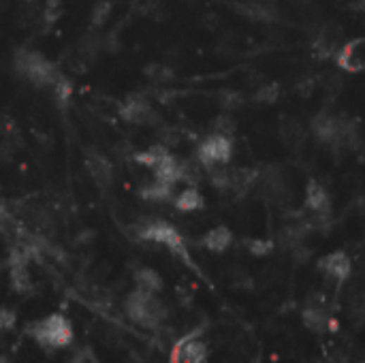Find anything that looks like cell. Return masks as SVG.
Segmentation results:
<instances>
[{
	"mask_svg": "<svg viewBox=\"0 0 365 363\" xmlns=\"http://www.w3.org/2000/svg\"><path fill=\"white\" fill-rule=\"evenodd\" d=\"M13 64L20 75L37 88L51 90L56 82L64 75L51 60H47L41 51H35V49H18Z\"/></svg>",
	"mask_w": 365,
	"mask_h": 363,
	"instance_id": "6da1fadb",
	"label": "cell"
},
{
	"mask_svg": "<svg viewBox=\"0 0 365 363\" xmlns=\"http://www.w3.org/2000/svg\"><path fill=\"white\" fill-rule=\"evenodd\" d=\"M159 293H148V290L135 288L124 302L126 316L141 329H159L165 323L167 310L163 302L156 297Z\"/></svg>",
	"mask_w": 365,
	"mask_h": 363,
	"instance_id": "7a4b0ae2",
	"label": "cell"
},
{
	"mask_svg": "<svg viewBox=\"0 0 365 363\" xmlns=\"http://www.w3.org/2000/svg\"><path fill=\"white\" fill-rule=\"evenodd\" d=\"M28 336L43 348H66L73 342V325L64 314H47L28 327Z\"/></svg>",
	"mask_w": 365,
	"mask_h": 363,
	"instance_id": "3957f363",
	"label": "cell"
},
{
	"mask_svg": "<svg viewBox=\"0 0 365 363\" xmlns=\"http://www.w3.org/2000/svg\"><path fill=\"white\" fill-rule=\"evenodd\" d=\"M137 235H139V240H143V242H154V244H159V246H165L169 252H173L175 257H180L184 263L192 265L190 252H188V248H186V242H184L182 233H180L173 225H169V223H165V221H152V223H148V225H143V227L139 229Z\"/></svg>",
	"mask_w": 365,
	"mask_h": 363,
	"instance_id": "277c9868",
	"label": "cell"
},
{
	"mask_svg": "<svg viewBox=\"0 0 365 363\" xmlns=\"http://www.w3.org/2000/svg\"><path fill=\"white\" fill-rule=\"evenodd\" d=\"M231 156H233V139L223 133L207 135L197 148V159L203 167L229 165Z\"/></svg>",
	"mask_w": 365,
	"mask_h": 363,
	"instance_id": "5b68a950",
	"label": "cell"
},
{
	"mask_svg": "<svg viewBox=\"0 0 365 363\" xmlns=\"http://www.w3.org/2000/svg\"><path fill=\"white\" fill-rule=\"evenodd\" d=\"M118 113L126 124H152V120H156V111H154L152 103L141 94L126 97L120 103Z\"/></svg>",
	"mask_w": 365,
	"mask_h": 363,
	"instance_id": "8992f818",
	"label": "cell"
},
{
	"mask_svg": "<svg viewBox=\"0 0 365 363\" xmlns=\"http://www.w3.org/2000/svg\"><path fill=\"white\" fill-rule=\"evenodd\" d=\"M338 68L346 73H361L365 70V37L350 39L335 51Z\"/></svg>",
	"mask_w": 365,
	"mask_h": 363,
	"instance_id": "52a82bcc",
	"label": "cell"
},
{
	"mask_svg": "<svg viewBox=\"0 0 365 363\" xmlns=\"http://www.w3.org/2000/svg\"><path fill=\"white\" fill-rule=\"evenodd\" d=\"M205 361H207V346L199 338V331L182 338L171 352V363H205Z\"/></svg>",
	"mask_w": 365,
	"mask_h": 363,
	"instance_id": "ba28073f",
	"label": "cell"
},
{
	"mask_svg": "<svg viewBox=\"0 0 365 363\" xmlns=\"http://www.w3.org/2000/svg\"><path fill=\"white\" fill-rule=\"evenodd\" d=\"M312 130L318 137V141L329 145V148H344V141H342V118L329 116V113H318L312 120Z\"/></svg>",
	"mask_w": 365,
	"mask_h": 363,
	"instance_id": "9c48e42d",
	"label": "cell"
},
{
	"mask_svg": "<svg viewBox=\"0 0 365 363\" xmlns=\"http://www.w3.org/2000/svg\"><path fill=\"white\" fill-rule=\"evenodd\" d=\"M318 269L327 276V278H331V280H335V282H346L348 280V276H350V271H352V263H350V259H348V254L346 252H331V254H327V257H323L321 261H318Z\"/></svg>",
	"mask_w": 365,
	"mask_h": 363,
	"instance_id": "30bf717a",
	"label": "cell"
},
{
	"mask_svg": "<svg viewBox=\"0 0 365 363\" xmlns=\"http://www.w3.org/2000/svg\"><path fill=\"white\" fill-rule=\"evenodd\" d=\"M302 321H304V325H306L310 331L323 333V331H327L329 325H331V314H329L327 306H325L321 300H318V302L312 300V302L306 304V308H304V312H302Z\"/></svg>",
	"mask_w": 365,
	"mask_h": 363,
	"instance_id": "8fae6325",
	"label": "cell"
},
{
	"mask_svg": "<svg viewBox=\"0 0 365 363\" xmlns=\"http://www.w3.org/2000/svg\"><path fill=\"white\" fill-rule=\"evenodd\" d=\"M235 11L254 22H276L278 18L276 7L271 3H263V0H244L235 7Z\"/></svg>",
	"mask_w": 365,
	"mask_h": 363,
	"instance_id": "7c38bea8",
	"label": "cell"
},
{
	"mask_svg": "<svg viewBox=\"0 0 365 363\" xmlns=\"http://www.w3.org/2000/svg\"><path fill=\"white\" fill-rule=\"evenodd\" d=\"M86 169L90 173V178L101 186V188H107L113 180V169H111V163L103 156V154H97V152H88L86 156Z\"/></svg>",
	"mask_w": 365,
	"mask_h": 363,
	"instance_id": "4fadbf2b",
	"label": "cell"
},
{
	"mask_svg": "<svg viewBox=\"0 0 365 363\" xmlns=\"http://www.w3.org/2000/svg\"><path fill=\"white\" fill-rule=\"evenodd\" d=\"M306 207L316 211V216H327L329 214V207H331L329 192L316 180H310L308 186H306Z\"/></svg>",
	"mask_w": 365,
	"mask_h": 363,
	"instance_id": "5bb4252c",
	"label": "cell"
},
{
	"mask_svg": "<svg viewBox=\"0 0 365 363\" xmlns=\"http://www.w3.org/2000/svg\"><path fill=\"white\" fill-rule=\"evenodd\" d=\"M340 39H342V30H340L338 26H331V24L325 26V28L318 32L316 41H314V51H316V56H318V58H329L331 54H335V51H338Z\"/></svg>",
	"mask_w": 365,
	"mask_h": 363,
	"instance_id": "9a60e30c",
	"label": "cell"
},
{
	"mask_svg": "<svg viewBox=\"0 0 365 363\" xmlns=\"http://www.w3.org/2000/svg\"><path fill=\"white\" fill-rule=\"evenodd\" d=\"M201 244H203L209 252H225V250L233 244V233H231L229 227L218 225V227L209 229V231L203 235Z\"/></svg>",
	"mask_w": 365,
	"mask_h": 363,
	"instance_id": "2e32d148",
	"label": "cell"
},
{
	"mask_svg": "<svg viewBox=\"0 0 365 363\" xmlns=\"http://www.w3.org/2000/svg\"><path fill=\"white\" fill-rule=\"evenodd\" d=\"M173 205H175L178 211H199V209L205 207V199H203V195L199 192V188L188 186V188H184V190L175 197Z\"/></svg>",
	"mask_w": 365,
	"mask_h": 363,
	"instance_id": "e0dca14e",
	"label": "cell"
},
{
	"mask_svg": "<svg viewBox=\"0 0 365 363\" xmlns=\"http://www.w3.org/2000/svg\"><path fill=\"white\" fill-rule=\"evenodd\" d=\"M135 282H137V288L148 290V293H161V290H163V278L159 276V271H154L150 267L137 269Z\"/></svg>",
	"mask_w": 365,
	"mask_h": 363,
	"instance_id": "ac0fdd59",
	"label": "cell"
},
{
	"mask_svg": "<svg viewBox=\"0 0 365 363\" xmlns=\"http://www.w3.org/2000/svg\"><path fill=\"white\" fill-rule=\"evenodd\" d=\"M11 284H13V288L18 290V293H28L30 286H32L26 261L22 257H18V261H13V265H11Z\"/></svg>",
	"mask_w": 365,
	"mask_h": 363,
	"instance_id": "d6986e66",
	"label": "cell"
},
{
	"mask_svg": "<svg viewBox=\"0 0 365 363\" xmlns=\"http://www.w3.org/2000/svg\"><path fill=\"white\" fill-rule=\"evenodd\" d=\"M173 188H175V186H169V184H165V182H159V180H154V182H150V184L141 186L139 195H141L143 199H148V201H156V203H163V201H169V199H171V195H173Z\"/></svg>",
	"mask_w": 365,
	"mask_h": 363,
	"instance_id": "ffe728a7",
	"label": "cell"
},
{
	"mask_svg": "<svg viewBox=\"0 0 365 363\" xmlns=\"http://www.w3.org/2000/svg\"><path fill=\"white\" fill-rule=\"evenodd\" d=\"M169 154V150L165 148V145H152V148H148V150H143V152H139L137 156H135V161L141 165V167H145V169H154L165 156Z\"/></svg>",
	"mask_w": 365,
	"mask_h": 363,
	"instance_id": "44dd1931",
	"label": "cell"
},
{
	"mask_svg": "<svg viewBox=\"0 0 365 363\" xmlns=\"http://www.w3.org/2000/svg\"><path fill=\"white\" fill-rule=\"evenodd\" d=\"M259 180V171L256 169H231V190H248L254 182Z\"/></svg>",
	"mask_w": 365,
	"mask_h": 363,
	"instance_id": "7402d4cb",
	"label": "cell"
},
{
	"mask_svg": "<svg viewBox=\"0 0 365 363\" xmlns=\"http://www.w3.org/2000/svg\"><path fill=\"white\" fill-rule=\"evenodd\" d=\"M280 137L288 145H299L306 135H304V128H302V124L297 120H284L280 124Z\"/></svg>",
	"mask_w": 365,
	"mask_h": 363,
	"instance_id": "603a6c76",
	"label": "cell"
},
{
	"mask_svg": "<svg viewBox=\"0 0 365 363\" xmlns=\"http://www.w3.org/2000/svg\"><path fill=\"white\" fill-rule=\"evenodd\" d=\"M254 99H256L259 103H263V105H273V103L280 99V88H278L276 84H267V86L259 88V92H256Z\"/></svg>",
	"mask_w": 365,
	"mask_h": 363,
	"instance_id": "cb8c5ba5",
	"label": "cell"
},
{
	"mask_svg": "<svg viewBox=\"0 0 365 363\" xmlns=\"http://www.w3.org/2000/svg\"><path fill=\"white\" fill-rule=\"evenodd\" d=\"M248 250L254 254V257H263V254H269L271 252V248H273V244L271 242H267V240H248Z\"/></svg>",
	"mask_w": 365,
	"mask_h": 363,
	"instance_id": "d4e9b609",
	"label": "cell"
},
{
	"mask_svg": "<svg viewBox=\"0 0 365 363\" xmlns=\"http://www.w3.org/2000/svg\"><path fill=\"white\" fill-rule=\"evenodd\" d=\"M109 13H111V5L107 3V0H103V3H99V5L94 7V13H92V24H94V26L105 24V20L109 18Z\"/></svg>",
	"mask_w": 365,
	"mask_h": 363,
	"instance_id": "484cf974",
	"label": "cell"
},
{
	"mask_svg": "<svg viewBox=\"0 0 365 363\" xmlns=\"http://www.w3.org/2000/svg\"><path fill=\"white\" fill-rule=\"evenodd\" d=\"M214 133H223V135H233L235 133V122L231 120V118H227V116H223V118H218L216 122H214Z\"/></svg>",
	"mask_w": 365,
	"mask_h": 363,
	"instance_id": "4316f807",
	"label": "cell"
},
{
	"mask_svg": "<svg viewBox=\"0 0 365 363\" xmlns=\"http://www.w3.org/2000/svg\"><path fill=\"white\" fill-rule=\"evenodd\" d=\"M16 312L9 308H0V331H7L16 325Z\"/></svg>",
	"mask_w": 365,
	"mask_h": 363,
	"instance_id": "83f0119b",
	"label": "cell"
},
{
	"mask_svg": "<svg viewBox=\"0 0 365 363\" xmlns=\"http://www.w3.org/2000/svg\"><path fill=\"white\" fill-rule=\"evenodd\" d=\"M352 11H365V0H350V5H348Z\"/></svg>",
	"mask_w": 365,
	"mask_h": 363,
	"instance_id": "f1b7e54d",
	"label": "cell"
},
{
	"mask_svg": "<svg viewBox=\"0 0 365 363\" xmlns=\"http://www.w3.org/2000/svg\"><path fill=\"white\" fill-rule=\"evenodd\" d=\"M5 216V207H3V199H0V218Z\"/></svg>",
	"mask_w": 365,
	"mask_h": 363,
	"instance_id": "f546056e",
	"label": "cell"
},
{
	"mask_svg": "<svg viewBox=\"0 0 365 363\" xmlns=\"http://www.w3.org/2000/svg\"><path fill=\"white\" fill-rule=\"evenodd\" d=\"M24 3H35V0H24Z\"/></svg>",
	"mask_w": 365,
	"mask_h": 363,
	"instance_id": "4dcf8cb0",
	"label": "cell"
},
{
	"mask_svg": "<svg viewBox=\"0 0 365 363\" xmlns=\"http://www.w3.org/2000/svg\"><path fill=\"white\" fill-rule=\"evenodd\" d=\"M75 363H78V361H75Z\"/></svg>",
	"mask_w": 365,
	"mask_h": 363,
	"instance_id": "1f68e13d",
	"label": "cell"
}]
</instances>
